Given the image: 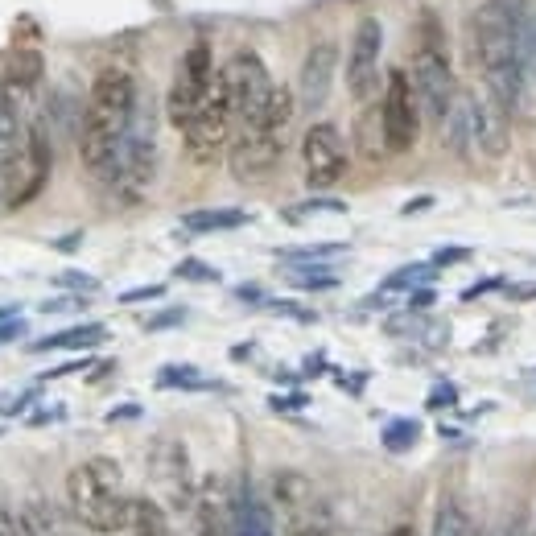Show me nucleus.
<instances>
[{
	"label": "nucleus",
	"mask_w": 536,
	"mask_h": 536,
	"mask_svg": "<svg viewBox=\"0 0 536 536\" xmlns=\"http://www.w3.org/2000/svg\"><path fill=\"white\" fill-rule=\"evenodd\" d=\"M380 54H384V25L380 17H359L347 50V91L355 104H367L380 87Z\"/></svg>",
	"instance_id": "obj_14"
},
{
	"label": "nucleus",
	"mask_w": 536,
	"mask_h": 536,
	"mask_svg": "<svg viewBox=\"0 0 536 536\" xmlns=\"http://www.w3.org/2000/svg\"><path fill=\"white\" fill-rule=\"evenodd\" d=\"M132 499L137 495H128L116 458H87L66 475V512L95 536L128 532Z\"/></svg>",
	"instance_id": "obj_3"
},
{
	"label": "nucleus",
	"mask_w": 536,
	"mask_h": 536,
	"mask_svg": "<svg viewBox=\"0 0 536 536\" xmlns=\"http://www.w3.org/2000/svg\"><path fill=\"white\" fill-rule=\"evenodd\" d=\"M301 174H306V186L314 194L330 190L347 174V141L330 120L310 124L306 137H301Z\"/></svg>",
	"instance_id": "obj_12"
},
{
	"label": "nucleus",
	"mask_w": 536,
	"mask_h": 536,
	"mask_svg": "<svg viewBox=\"0 0 536 536\" xmlns=\"http://www.w3.org/2000/svg\"><path fill=\"white\" fill-rule=\"evenodd\" d=\"M25 318L17 314V318H5V322H0V343H13V339H25Z\"/></svg>",
	"instance_id": "obj_42"
},
{
	"label": "nucleus",
	"mask_w": 536,
	"mask_h": 536,
	"mask_svg": "<svg viewBox=\"0 0 536 536\" xmlns=\"http://www.w3.org/2000/svg\"><path fill=\"white\" fill-rule=\"evenodd\" d=\"M289 285L301 293H330V289H339V273H334L330 264H293Z\"/></svg>",
	"instance_id": "obj_25"
},
{
	"label": "nucleus",
	"mask_w": 536,
	"mask_h": 536,
	"mask_svg": "<svg viewBox=\"0 0 536 536\" xmlns=\"http://www.w3.org/2000/svg\"><path fill=\"white\" fill-rule=\"evenodd\" d=\"M301 536H330L326 528H314V532H301Z\"/></svg>",
	"instance_id": "obj_53"
},
{
	"label": "nucleus",
	"mask_w": 536,
	"mask_h": 536,
	"mask_svg": "<svg viewBox=\"0 0 536 536\" xmlns=\"http://www.w3.org/2000/svg\"><path fill=\"white\" fill-rule=\"evenodd\" d=\"M219 75H223V87H227V99H231V112H236V124L252 120L268 104L273 87H277L256 50H236Z\"/></svg>",
	"instance_id": "obj_11"
},
{
	"label": "nucleus",
	"mask_w": 536,
	"mask_h": 536,
	"mask_svg": "<svg viewBox=\"0 0 536 536\" xmlns=\"http://www.w3.org/2000/svg\"><path fill=\"white\" fill-rule=\"evenodd\" d=\"M380 442L388 454H409L417 442H421V421L417 417H392L384 429H380Z\"/></svg>",
	"instance_id": "obj_27"
},
{
	"label": "nucleus",
	"mask_w": 536,
	"mask_h": 536,
	"mask_svg": "<svg viewBox=\"0 0 536 536\" xmlns=\"http://www.w3.org/2000/svg\"><path fill=\"white\" fill-rule=\"evenodd\" d=\"M454 400H458V388H454V384H438V392H429V409L454 405Z\"/></svg>",
	"instance_id": "obj_45"
},
{
	"label": "nucleus",
	"mask_w": 536,
	"mask_h": 536,
	"mask_svg": "<svg viewBox=\"0 0 536 536\" xmlns=\"http://www.w3.org/2000/svg\"><path fill=\"white\" fill-rule=\"evenodd\" d=\"M475 252L471 248H462V244H454V248H438V252H433V268H450V264H466V260H471Z\"/></svg>",
	"instance_id": "obj_37"
},
{
	"label": "nucleus",
	"mask_w": 536,
	"mask_h": 536,
	"mask_svg": "<svg viewBox=\"0 0 536 536\" xmlns=\"http://www.w3.org/2000/svg\"><path fill=\"white\" fill-rule=\"evenodd\" d=\"M264 310H273V314H281V318H293V322H301V326H314V322H318V314H314V310H306L301 301L268 297V301H264Z\"/></svg>",
	"instance_id": "obj_33"
},
{
	"label": "nucleus",
	"mask_w": 536,
	"mask_h": 536,
	"mask_svg": "<svg viewBox=\"0 0 536 536\" xmlns=\"http://www.w3.org/2000/svg\"><path fill=\"white\" fill-rule=\"evenodd\" d=\"M425 207H433L429 194H421V198H413V203H405V207H400V215H417V211H425Z\"/></svg>",
	"instance_id": "obj_49"
},
{
	"label": "nucleus",
	"mask_w": 536,
	"mask_h": 536,
	"mask_svg": "<svg viewBox=\"0 0 536 536\" xmlns=\"http://www.w3.org/2000/svg\"><path fill=\"white\" fill-rule=\"evenodd\" d=\"M87 306V297L83 293H66V297H50L42 301V314H62V310H83Z\"/></svg>",
	"instance_id": "obj_39"
},
{
	"label": "nucleus",
	"mask_w": 536,
	"mask_h": 536,
	"mask_svg": "<svg viewBox=\"0 0 536 536\" xmlns=\"http://www.w3.org/2000/svg\"><path fill=\"white\" fill-rule=\"evenodd\" d=\"M491 289H504V277H487V281H475L471 289L462 293V301H475V297H483V293H491Z\"/></svg>",
	"instance_id": "obj_46"
},
{
	"label": "nucleus",
	"mask_w": 536,
	"mask_h": 536,
	"mask_svg": "<svg viewBox=\"0 0 536 536\" xmlns=\"http://www.w3.org/2000/svg\"><path fill=\"white\" fill-rule=\"evenodd\" d=\"M42 75H46V58H42V50H33V46L13 50L9 62H5V71H0V104L25 108V99H29L33 91H38Z\"/></svg>",
	"instance_id": "obj_18"
},
{
	"label": "nucleus",
	"mask_w": 536,
	"mask_h": 536,
	"mask_svg": "<svg viewBox=\"0 0 536 536\" xmlns=\"http://www.w3.org/2000/svg\"><path fill=\"white\" fill-rule=\"evenodd\" d=\"M141 413H145L141 405H116V409H112V413H108L104 421H108V425H116V421H137Z\"/></svg>",
	"instance_id": "obj_47"
},
{
	"label": "nucleus",
	"mask_w": 536,
	"mask_h": 536,
	"mask_svg": "<svg viewBox=\"0 0 536 536\" xmlns=\"http://www.w3.org/2000/svg\"><path fill=\"white\" fill-rule=\"evenodd\" d=\"M0 536H29L25 524H21V516H13L5 504H0Z\"/></svg>",
	"instance_id": "obj_41"
},
{
	"label": "nucleus",
	"mask_w": 536,
	"mask_h": 536,
	"mask_svg": "<svg viewBox=\"0 0 536 536\" xmlns=\"http://www.w3.org/2000/svg\"><path fill=\"white\" fill-rule=\"evenodd\" d=\"M79 240H83V236H79V231H75V236H62V240H58L54 248H62V252H75V248H79Z\"/></svg>",
	"instance_id": "obj_50"
},
{
	"label": "nucleus",
	"mask_w": 536,
	"mask_h": 536,
	"mask_svg": "<svg viewBox=\"0 0 536 536\" xmlns=\"http://www.w3.org/2000/svg\"><path fill=\"white\" fill-rule=\"evenodd\" d=\"M137 75L124 71V66H104L95 75L87 104H83V120H79V157L95 178L112 174V161L128 137L132 120H137Z\"/></svg>",
	"instance_id": "obj_2"
},
{
	"label": "nucleus",
	"mask_w": 536,
	"mask_h": 536,
	"mask_svg": "<svg viewBox=\"0 0 536 536\" xmlns=\"http://www.w3.org/2000/svg\"><path fill=\"white\" fill-rule=\"evenodd\" d=\"M409 79L417 87L421 99V112L446 128L454 104H458V83H454V66H450V42H446V25L433 9H421L417 29H413V66H409Z\"/></svg>",
	"instance_id": "obj_5"
},
{
	"label": "nucleus",
	"mask_w": 536,
	"mask_h": 536,
	"mask_svg": "<svg viewBox=\"0 0 536 536\" xmlns=\"http://www.w3.org/2000/svg\"><path fill=\"white\" fill-rule=\"evenodd\" d=\"M293 112H297V95L289 87H273L268 104L240 124L236 141H231L227 165L240 182H264L268 174L281 165L285 145H289V128H293Z\"/></svg>",
	"instance_id": "obj_4"
},
{
	"label": "nucleus",
	"mask_w": 536,
	"mask_h": 536,
	"mask_svg": "<svg viewBox=\"0 0 536 536\" xmlns=\"http://www.w3.org/2000/svg\"><path fill=\"white\" fill-rule=\"evenodd\" d=\"M442 132H446V141L458 153H475L483 161H499L508 153V141H512V116L499 108L487 91L483 95L479 91H462Z\"/></svg>",
	"instance_id": "obj_6"
},
{
	"label": "nucleus",
	"mask_w": 536,
	"mask_h": 536,
	"mask_svg": "<svg viewBox=\"0 0 536 536\" xmlns=\"http://www.w3.org/2000/svg\"><path fill=\"white\" fill-rule=\"evenodd\" d=\"M236 297H240V301H260V306L268 301V297L260 293V285H240V289H236Z\"/></svg>",
	"instance_id": "obj_48"
},
{
	"label": "nucleus",
	"mask_w": 536,
	"mask_h": 536,
	"mask_svg": "<svg viewBox=\"0 0 536 536\" xmlns=\"http://www.w3.org/2000/svg\"><path fill=\"white\" fill-rule=\"evenodd\" d=\"M182 322H186V306H170V310L145 318L141 326H145V330H174V326H182Z\"/></svg>",
	"instance_id": "obj_35"
},
{
	"label": "nucleus",
	"mask_w": 536,
	"mask_h": 536,
	"mask_svg": "<svg viewBox=\"0 0 536 536\" xmlns=\"http://www.w3.org/2000/svg\"><path fill=\"white\" fill-rule=\"evenodd\" d=\"M334 66H339V46L334 42H314L306 62H301V75H297V99H301V108L306 112H318L330 99Z\"/></svg>",
	"instance_id": "obj_16"
},
{
	"label": "nucleus",
	"mask_w": 536,
	"mask_h": 536,
	"mask_svg": "<svg viewBox=\"0 0 536 536\" xmlns=\"http://www.w3.org/2000/svg\"><path fill=\"white\" fill-rule=\"evenodd\" d=\"M512 297H536V285H520V289H508Z\"/></svg>",
	"instance_id": "obj_51"
},
{
	"label": "nucleus",
	"mask_w": 536,
	"mask_h": 536,
	"mask_svg": "<svg viewBox=\"0 0 536 536\" xmlns=\"http://www.w3.org/2000/svg\"><path fill=\"white\" fill-rule=\"evenodd\" d=\"M194 536H240L236 528V495H227L219 479H207L194 499Z\"/></svg>",
	"instance_id": "obj_17"
},
{
	"label": "nucleus",
	"mask_w": 536,
	"mask_h": 536,
	"mask_svg": "<svg viewBox=\"0 0 536 536\" xmlns=\"http://www.w3.org/2000/svg\"><path fill=\"white\" fill-rule=\"evenodd\" d=\"M215 50L207 38H198L186 46L178 71H174V83H170V95H165V120H170L178 132L198 116L203 99L211 95V83H215Z\"/></svg>",
	"instance_id": "obj_8"
},
{
	"label": "nucleus",
	"mask_w": 536,
	"mask_h": 536,
	"mask_svg": "<svg viewBox=\"0 0 536 536\" xmlns=\"http://www.w3.org/2000/svg\"><path fill=\"white\" fill-rule=\"evenodd\" d=\"M50 165H54V149H50V128H46V116H33L29 120V132H25V157L17 165V174L9 182V194H5V207L9 211H21L38 198L50 182Z\"/></svg>",
	"instance_id": "obj_13"
},
{
	"label": "nucleus",
	"mask_w": 536,
	"mask_h": 536,
	"mask_svg": "<svg viewBox=\"0 0 536 536\" xmlns=\"http://www.w3.org/2000/svg\"><path fill=\"white\" fill-rule=\"evenodd\" d=\"M38 396H42V388H25V392H17V396H0V417L25 413V405H33Z\"/></svg>",
	"instance_id": "obj_34"
},
{
	"label": "nucleus",
	"mask_w": 536,
	"mask_h": 536,
	"mask_svg": "<svg viewBox=\"0 0 536 536\" xmlns=\"http://www.w3.org/2000/svg\"><path fill=\"white\" fill-rule=\"evenodd\" d=\"M433 277H438V268H433L429 260H417V264H400L396 273H388V277H384L380 293H413V289L429 285Z\"/></svg>",
	"instance_id": "obj_26"
},
{
	"label": "nucleus",
	"mask_w": 536,
	"mask_h": 536,
	"mask_svg": "<svg viewBox=\"0 0 536 536\" xmlns=\"http://www.w3.org/2000/svg\"><path fill=\"white\" fill-rule=\"evenodd\" d=\"M153 178H157V116H153L149 104L145 108L137 104V120H132L128 137H124V145L112 161V174L104 182L112 186V194L120 198V203L132 207L149 194Z\"/></svg>",
	"instance_id": "obj_7"
},
{
	"label": "nucleus",
	"mask_w": 536,
	"mask_h": 536,
	"mask_svg": "<svg viewBox=\"0 0 536 536\" xmlns=\"http://www.w3.org/2000/svg\"><path fill=\"white\" fill-rule=\"evenodd\" d=\"M161 297H165V285H137L120 293V306H141V301H161Z\"/></svg>",
	"instance_id": "obj_36"
},
{
	"label": "nucleus",
	"mask_w": 536,
	"mask_h": 536,
	"mask_svg": "<svg viewBox=\"0 0 536 536\" xmlns=\"http://www.w3.org/2000/svg\"><path fill=\"white\" fill-rule=\"evenodd\" d=\"M149 471H153V483L161 487V495L170 499L174 512H186L194 508L198 499V487H194V475H190V458H186V446L174 442V438H161L149 454Z\"/></svg>",
	"instance_id": "obj_15"
},
{
	"label": "nucleus",
	"mask_w": 536,
	"mask_h": 536,
	"mask_svg": "<svg viewBox=\"0 0 536 536\" xmlns=\"http://www.w3.org/2000/svg\"><path fill=\"white\" fill-rule=\"evenodd\" d=\"M128 536H174L170 512H165L157 499L137 495L132 499V520H128Z\"/></svg>",
	"instance_id": "obj_23"
},
{
	"label": "nucleus",
	"mask_w": 536,
	"mask_h": 536,
	"mask_svg": "<svg viewBox=\"0 0 536 536\" xmlns=\"http://www.w3.org/2000/svg\"><path fill=\"white\" fill-rule=\"evenodd\" d=\"M54 285L66 289V293H83V297H91L99 289V281L91 273H79V268H62V273H54Z\"/></svg>",
	"instance_id": "obj_32"
},
{
	"label": "nucleus",
	"mask_w": 536,
	"mask_h": 536,
	"mask_svg": "<svg viewBox=\"0 0 536 536\" xmlns=\"http://www.w3.org/2000/svg\"><path fill=\"white\" fill-rule=\"evenodd\" d=\"M347 252V244L343 240H322V244H301V248H281L277 252V260L281 264H326V260H334V256H343Z\"/></svg>",
	"instance_id": "obj_28"
},
{
	"label": "nucleus",
	"mask_w": 536,
	"mask_h": 536,
	"mask_svg": "<svg viewBox=\"0 0 536 536\" xmlns=\"http://www.w3.org/2000/svg\"><path fill=\"white\" fill-rule=\"evenodd\" d=\"M421 99L409 79V71H388L384 99H380V132L388 153H409L421 137Z\"/></svg>",
	"instance_id": "obj_10"
},
{
	"label": "nucleus",
	"mask_w": 536,
	"mask_h": 536,
	"mask_svg": "<svg viewBox=\"0 0 536 536\" xmlns=\"http://www.w3.org/2000/svg\"><path fill=\"white\" fill-rule=\"evenodd\" d=\"M248 223H256V211H244V207H203V211L182 215L186 236H215V231H236Z\"/></svg>",
	"instance_id": "obj_20"
},
{
	"label": "nucleus",
	"mask_w": 536,
	"mask_h": 536,
	"mask_svg": "<svg viewBox=\"0 0 536 536\" xmlns=\"http://www.w3.org/2000/svg\"><path fill=\"white\" fill-rule=\"evenodd\" d=\"M268 409H277V413L306 409V392H293V396H273V400H268Z\"/></svg>",
	"instance_id": "obj_43"
},
{
	"label": "nucleus",
	"mask_w": 536,
	"mask_h": 536,
	"mask_svg": "<svg viewBox=\"0 0 536 536\" xmlns=\"http://www.w3.org/2000/svg\"><path fill=\"white\" fill-rule=\"evenodd\" d=\"M108 339V326L104 322H79V326H66V330H54L46 339L29 343L33 355H46V351H91Z\"/></svg>",
	"instance_id": "obj_21"
},
{
	"label": "nucleus",
	"mask_w": 536,
	"mask_h": 536,
	"mask_svg": "<svg viewBox=\"0 0 536 536\" xmlns=\"http://www.w3.org/2000/svg\"><path fill=\"white\" fill-rule=\"evenodd\" d=\"M21 524L29 536H79V528H83L71 512H62L50 499H29L21 512Z\"/></svg>",
	"instance_id": "obj_19"
},
{
	"label": "nucleus",
	"mask_w": 536,
	"mask_h": 536,
	"mask_svg": "<svg viewBox=\"0 0 536 536\" xmlns=\"http://www.w3.org/2000/svg\"><path fill=\"white\" fill-rule=\"evenodd\" d=\"M157 388H182V392H211V388H223L215 380H207L198 372L194 363H165L157 372Z\"/></svg>",
	"instance_id": "obj_24"
},
{
	"label": "nucleus",
	"mask_w": 536,
	"mask_h": 536,
	"mask_svg": "<svg viewBox=\"0 0 536 536\" xmlns=\"http://www.w3.org/2000/svg\"><path fill=\"white\" fill-rule=\"evenodd\" d=\"M236 528L240 536H273V512L264 508V499L248 483L236 495Z\"/></svg>",
	"instance_id": "obj_22"
},
{
	"label": "nucleus",
	"mask_w": 536,
	"mask_h": 536,
	"mask_svg": "<svg viewBox=\"0 0 536 536\" xmlns=\"http://www.w3.org/2000/svg\"><path fill=\"white\" fill-rule=\"evenodd\" d=\"M471 50L483 91L512 116L536 71V0H483L471 13Z\"/></svg>",
	"instance_id": "obj_1"
},
{
	"label": "nucleus",
	"mask_w": 536,
	"mask_h": 536,
	"mask_svg": "<svg viewBox=\"0 0 536 536\" xmlns=\"http://www.w3.org/2000/svg\"><path fill=\"white\" fill-rule=\"evenodd\" d=\"M388 536H417V532H413V528H409V524H400V528H392V532H388Z\"/></svg>",
	"instance_id": "obj_52"
},
{
	"label": "nucleus",
	"mask_w": 536,
	"mask_h": 536,
	"mask_svg": "<svg viewBox=\"0 0 536 536\" xmlns=\"http://www.w3.org/2000/svg\"><path fill=\"white\" fill-rule=\"evenodd\" d=\"M310 215H347V203H343V198L314 194V198H306V203H293V207L281 211L285 223H301V219H310Z\"/></svg>",
	"instance_id": "obj_29"
},
{
	"label": "nucleus",
	"mask_w": 536,
	"mask_h": 536,
	"mask_svg": "<svg viewBox=\"0 0 536 536\" xmlns=\"http://www.w3.org/2000/svg\"><path fill=\"white\" fill-rule=\"evenodd\" d=\"M433 301H438V293H433L429 285H421V289H413V293H409V310H413V314H417V310H429Z\"/></svg>",
	"instance_id": "obj_44"
},
{
	"label": "nucleus",
	"mask_w": 536,
	"mask_h": 536,
	"mask_svg": "<svg viewBox=\"0 0 536 536\" xmlns=\"http://www.w3.org/2000/svg\"><path fill=\"white\" fill-rule=\"evenodd\" d=\"M87 367H91V355L66 359V363H58V367H50V372H42V384H46V380H62V376H75V372H87Z\"/></svg>",
	"instance_id": "obj_38"
},
{
	"label": "nucleus",
	"mask_w": 536,
	"mask_h": 536,
	"mask_svg": "<svg viewBox=\"0 0 536 536\" xmlns=\"http://www.w3.org/2000/svg\"><path fill=\"white\" fill-rule=\"evenodd\" d=\"M174 277H178V281H194V285H219V281H223L219 268L207 264V260H198V256L178 260V264H174Z\"/></svg>",
	"instance_id": "obj_31"
},
{
	"label": "nucleus",
	"mask_w": 536,
	"mask_h": 536,
	"mask_svg": "<svg viewBox=\"0 0 536 536\" xmlns=\"http://www.w3.org/2000/svg\"><path fill=\"white\" fill-rule=\"evenodd\" d=\"M433 536H466V512L458 499H442L438 516H433Z\"/></svg>",
	"instance_id": "obj_30"
},
{
	"label": "nucleus",
	"mask_w": 536,
	"mask_h": 536,
	"mask_svg": "<svg viewBox=\"0 0 536 536\" xmlns=\"http://www.w3.org/2000/svg\"><path fill=\"white\" fill-rule=\"evenodd\" d=\"M0 198H5V178H0Z\"/></svg>",
	"instance_id": "obj_54"
},
{
	"label": "nucleus",
	"mask_w": 536,
	"mask_h": 536,
	"mask_svg": "<svg viewBox=\"0 0 536 536\" xmlns=\"http://www.w3.org/2000/svg\"><path fill=\"white\" fill-rule=\"evenodd\" d=\"M231 124H236V112H231L223 75H215L211 95L203 99V108H198V116L182 128L186 157H190L194 165H215V161L223 157V149L231 145Z\"/></svg>",
	"instance_id": "obj_9"
},
{
	"label": "nucleus",
	"mask_w": 536,
	"mask_h": 536,
	"mask_svg": "<svg viewBox=\"0 0 536 536\" xmlns=\"http://www.w3.org/2000/svg\"><path fill=\"white\" fill-rule=\"evenodd\" d=\"M62 417H66V405H46V409H38V413H29L25 425L38 429V425H54V421H62Z\"/></svg>",
	"instance_id": "obj_40"
}]
</instances>
